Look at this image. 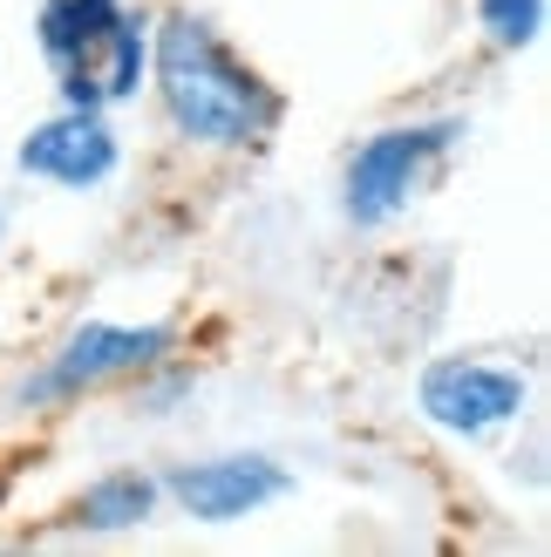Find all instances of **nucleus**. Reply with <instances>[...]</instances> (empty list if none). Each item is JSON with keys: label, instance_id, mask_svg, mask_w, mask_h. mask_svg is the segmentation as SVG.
I'll list each match as a JSON object with an SVG mask.
<instances>
[{"label": "nucleus", "instance_id": "f257e3e1", "mask_svg": "<svg viewBox=\"0 0 551 557\" xmlns=\"http://www.w3.org/2000/svg\"><path fill=\"white\" fill-rule=\"evenodd\" d=\"M157 89H163L171 123L191 144L238 150V144H259V136L280 123V96H272L198 14H171L157 27Z\"/></svg>", "mask_w": 551, "mask_h": 557}, {"label": "nucleus", "instance_id": "0eeeda50", "mask_svg": "<svg viewBox=\"0 0 551 557\" xmlns=\"http://www.w3.org/2000/svg\"><path fill=\"white\" fill-rule=\"evenodd\" d=\"M171 496L198 517V523H238L259 504L286 496V469H272L266 456H218V462H191L171 476Z\"/></svg>", "mask_w": 551, "mask_h": 557}, {"label": "nucleus", "instance_id": "6e6552de", "mask_svg": "<svg viewBox=\"0 0 551 557\" xmlns=\"http://www.w3.org/2000/svg\"><path fill=\"white\" fill-rule=\"evenodd\" d=\"M157 510V483L150 476H102L96 490H82V523L89 531H130V523H144Z\"/></svg>", "mask_w": 551, "mask_h": 557}, {"label": "nucleus", "instance_id": "423d86ee", "mask_svg": "<svg viewBox=\"0 0 551 557\" xmlns=\"http://www.w3.org/2000/svg\"><path fill=\"white\" fill-rule=\"evenodd\" d=\"M14 163L27 177H48V184H69V190H96L109 171H117V129L102 123V109H62L54 123H41L35 136H27Z\"/></svg>", "mask_w": 551, "mask_h": 557}, {"label": "nucleus", "instance_id": "9d476101", "mask_svg": "<svg viewBox=\"0 0 551 557\" xmlns=\"http://www.w3.org/2000/svg\"><path fill=\"white\" fill-rule=\"evenodd\" d=\"M0 225H8V211H0Z\"/></svg>", "mask_w": 551, "mask_h": 557}, {"label": "nucleus", "instance_id": "1a4fd4ad", "mask_svg": "<svg viewBox=\"0 0 551 557\" xmlns=\"http://www.w3.org/2000/svg\"><path fill=\"white\" fill-rule=\"evenodd\" d=\"M477 14H483L498 48H525L538 35V21H544V0H477Z\"/></svg>", "mask_w": 551, "mask_h": 557}, {"label": "nucleus", "instance_id": "7ed1b4c3", "mask_svg": "<svg viewBox=\"0 0 551 557\" xmlns=\"http://www.w3.org/2000/svg\"><path fill=\"white\" fill-rule=\"evenodd\" d=\"M463 136V123H416V129H381L347 163V218L354 225H389L416 198V184L436 157Z\"/></svg>", "mask_w": 551, "mask_h": 557}, {"label": "nucleus", "instance_id": "39448f33", "mask_svg": "<svg viewBox=\"0 0 551 557\" xmlns=\"http://www.w3.org/2000/svg\"><path fill=\"white\" fill-rule=\"evenodd\" d=\"M525 408V374L490 360H436L423 374V414L450 435H483Z\"/></svg>", "mask_w": 551, "mask_h": 557}, {"label": "nucleus", "instance_id": "20e7f679", "mask_svg": "<svg viewBox=\"0 0 551 557\" xmlns=\"http://www.w3.org/2000/svg\"><path fill=\"white\" fill-rule=\"evenodd\" d=\"M163 354H171V326H82V333H69V347L21 387V401L82 395V387L136 374V368H150V360H163Z\"/></svg>", "mask_w": 551, "mask_h": 557}, {"label": "nucleus", "instance_id": "f03ea898", "mask_svg": "<svg viewBox=\"0 0 551 557\" xmlns=\"http://www.w3.org/2000/svg\"><path fill=\"white\" fill-rule=\"evenodd\" d=\"M41 54L62 75L69 109H102L136 96L144 82V27L117 0H48L41 8Z\"/></svg>", "mask_w": 551, "mask_h": 557}]
</instances>
